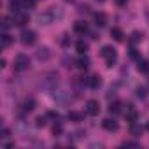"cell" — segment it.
I'll return each instance as SVG.
<instances>
[{"instance_id":"8","label":"cell","mask_w":149,"mask_h":149,"mask_svg":"<svg viewBox=\"0 0 149 149\" xmlns=\"http://www.w3.org/2000/svg\"><path fill=\"white\" fill-rule=\"evenodd\" d=\"M37 58H39L40 61L49 60V58H51V51H49V47H46V46L39 47V49H37Z\"/></svg>"},{"instance_id":"19","label":"cell","mask_w":149,"mask_h":149,"mask_svg":"<svg viewBox=\"0 0 149 149\" xmlns=\"http://www.w3.org/2000/svg\"><path fill=\"white\" fill-rule=\"evenodd\" d=\"M76 49H77L79 54H86V51H88V44H86L84 40H79V42L76 44Z\"/></svg>"},{"instance_id":"4","label":"cell","mask_w":149,"mask_h":149,"mask_svg":"<svg viewBox=\"0 0 149 149\" xmlns=\"http://www.w3.org/2000/svg\"><path fill=\"white\" fill-rule=\"evenodd\" d=\"M37 21H39V25H51L54 21V13L53 11H44L37 16Z\"/></svg>"},{"instance_id":"30","label":"cell","mask_w":149,"mask_h":149,"mask_svg":"<svg viewBox=\"0 0 149 149\" xmlns=\"http://www.w3.org/2000/svg\"><path fill=\"white\" fill-rule=\"evenodd\" d=\"M116 2V6H119V7H125L126 4H128V0H114Z\"/></svg>"},{"instance_id":"22","label":"cell","mask_w":149,"mask_h":149,"mask_svg":"<svg viewBox=\"0 0 149 149\" xmlns=\"http://www.w3.org/2000/svg\"><path fill=\"white\" fill-rule=\"evenodd\" d=\"M142 37H144V33H142V32H133V33L130 35V42H132V44L140 42V40H142Z\"/></svg>"},{"instance_id":"11","label":"cell","mask_w":149,"mask_h":149,"mask_svg":"<svg viewBox=\"0 0 149 149\" xmlns=\"http://www.w3.org/2000/svg\"><path fill=\"white\" fill-rule=\"evenodd\" d=\"M88 86L93 88V90H98V88L102 86V77H100V76H93V77H90V79H88Z\"/></svg>"},{"instance_id":"13","label":"cell","mask_w":149,"mask_h":149,"mask_svg":"<svg viewBox=\"0 0 149 149\" xmlns=\"http://www.w3.org/2000/svg\"><path fill=\"white\" fill-rule=\"evenodd\" d=\"M76 67H77L79 70H86V68L90 67V60H88L86 56H81V58L76 60Z\"/></svg>"},{"instance_id":"20","label":"cell","mask_w":149,"mask_h":149,"mask_svg":"<svg viewBox=\"0 0 149 149\" xmlns=\"http://www.w3.org/2000/svg\"><path fill=\"white\" fill-rule=\"evenodd\" d=\"M61 133H63V125H61L60 121H56V123L53 125V135H54V137H60Z\"/></svg>"},{"instance_id":"28","label":"cell","mask_w":149,"mask_h":149,"mask_svg":"<svg viewBox=\"0 0 149 149\" xmlns=\"http://www.w3.org/2000/svg\"><path fill=\"white\" fill-rule=\"evenodd\" d=\"M13 25H14V21H11L9 18H4V19H2V30H4V32H6L9 26H13Z\"/></svg>"},{"instance_id":"2","label":"cell","mask_w":149,"mask_h":149,"mask_svg":"<svg viewBox=\"0 0 149 149\" xmlns=\"http://www.w3.org/2000/svg\"><path fill=\"white\" fill-rule=\"evenodd\" d=\"M19 40H21L23 46H32V44H35V40H37V33H35L33 30H23L21 35H19Z\"/></svg>"},{"instance_id":"33","label":"cell","mask_w":149,"mask_h":149,"mask_svg":"<svg viewBox=\"0 0 149 149\" xmlns=\"http://www.w3.org/2000/svg\"><path fill=\"white\" fill-rule=\"evenodd\" d=\"M9 137V130L7 128H2V139H7Z\"/></svg>"},{"instance_id":"10","label":"cell","mask_w":149,"mask_h":149,"mask_svg":"<svg viewBox=\"0 0 149 149\" xmlns=\"http://www.w3.org/2000/svg\"><path fill=\"white\" fill-rule=\"evenodd\" d=\"M102 126H104L107 132H116V130H118V121H114V119L107 118V119H104V121H102Z\"/></svg>"},{"instance_id":"29","label":"cell","mask_w":149,"mask_h":149,"mask_svg":"<svg viewBox=\"0 0 149 149\" xmlns=\"http://www.w3.org/2000/svg\"><path fill=\"white\" fill-rule=\"evenodd\" d=\"M60 42H61L63 47H67V46L70 44V37H68V35H61V40H60Z\"/></svg>"},{"instance_id":"34","label":"cell","mask_w":149,"mask_h":149,"mask_svg":"<svg viewBox=\"0 0 149 149\" xmlns=\"http://www.w3.org/2000/svg\"><path fill=\"white\" fill-rule=\"evenodd\" d=\"M97 2H98V4H104V2H105V0H97Z\"/></svg>"},{"instance_id":"24","label":"cell","mask_w":149,"mask_h":149,"mask_svg":"<svg viewBox=\"0 0 149 149\" xmlns=\"http://www.w3.org/2000/svg\"><path fill=\"white\" fill-rule=\"evenodd\" d=\"M135 95H137V98H140V100H144V98L147 97V90H146L144 86H139V88L135 90Z\"/></svg>"},{"instance_id":"9","label":"cell","mask_w":149,"mask_h":149,"mask_svg":"<svg viewBox=\"0 0 149 149\" xmlns=\"http://www.w3.org/2000/svg\"><path fill=\"white\" fill-rule=\"evenodd\" d=\"M93 19H95V25H97V26H105V25H107V16H105V13H95V14H93Z\"/></svg>"},{"instance_id":"15","label":"cell","mask_w":149,"mask_h":149,"mask_svg":"<svg viewBox=\"0 0 149 149\" xmlns=\"http://www.w3.org/2000/svg\"><path fill=\"white\" fill-rule=\"evenodd\" d=\"M74 32H77V33H86L88 32V25L84 21H76L74 23Z\"/></svg>"},{"instance_id":"31","label":"cell","mask_w":149,"mask_h":149,"mask_svg":"<svg viewBox=\"0 0 149 149\" xmlns=\"http://www.w3.org/2000/svg\"><path fill=\"white\" fill-rule=\"evenodd\" d=\"M123 147H139V144L137 142H125Z\"/></svg>"},{"instance_id":"21","label":"cell","mask_w":149,"mask_h":149,"mask_svg":"<svg viewBox=\"0 0 149 149\" xmlns=\"http://www.w3.org/2000/svg\"><path fill=\"white\" fill-rule=\"evenodd\" d=\"M33 109H35V100L30 98V100H26V102L23 104V111H25V112H32Z\"/></svg>"},{"instance_id":"17","label":"cell","mask_w":149,"mask_h":149,"mask_svg":"<svg viewBox=\"0 0 149 149\" xmlns=\"http://www.w3.org/2000/svg\"><path fill=\"white\" fill-rule=\"evenodd\" d=\"M130 133L133 137H140L142 135V126L137 125V123H130Z\"/></svg>"},{"instance_id":"32","label":"cell","mask_w":149,"mask_h":149,"mask_svg":"<svg viewBox=\"0 0 149 149\" xmlns=\"http://www.w3.org/2000/svg\"><path fill=\"white\" fill-rule=\"evenodd\" d=\"M130 56H132V58H139V53H137V49H135V47H132V49H130Z\"/></svg>"},{"instance_id":"3","label":"cell","mask_w":149,"mask_h":149,"mask_svg":"<svg viewBox=\"0 0 149 149\" xmlns=\"http://www.w3.org/2000/svg\"><path fill=\"white\" fill-rule=\"evenodd\" d=\"M30 67V58L26 54H18L16 56V61H14V70L18 72H23Z\"/></svg>"},{"instance_id":"6","label":"cell","mask_w":149,"mask_h":149,"mask_svg":"<svg viewBox=\"0 0 149 149\" xmlns=\"http://www.w3.org/2000/svg\"><path fill=\"white\" fill-rule=\"evenodd\" d=\"M126 109H125V114H126V121L128 123H135L137 121V118H139V112L133 109V105L132 104H128V105H125Z\"/></svg>"},{"instance_id":"18","label":"cell","mask_w":149,"mask_h":149,"mask_svg":"<svg viewBox=\"0 0 149 149\" xmlns=\"http://www.w3.org/2000/svg\"><path fill=\"white\" fill-rule=\"evenodd\" d=\"M121 107H123V105H121L119 102H112V104L109 105V112H111V114H119V112L123 111Z\"/></svg>"},{"instance_id":"7","label":"cell","mask_w":149,"mask_h":149,"mask_svg":"<svg viewBox=\"0 0 149 149\" xmlns=\"http://www.w3.org/2000/svg\"><path fill=\"white\" fill-rule=\"evenodd\" d=\"M13 21H14L16 26H25L28 23V14H25V13H14Z\"/></svg>"},{"instance_id":"35","label":"cell","mask_w":149,"mask_h":149,"mask_svg":"<svg viewBox=\"0 0 149 149\" xmlns=\"http://www.w3.org/2000/svg\"><path fill=\"white\" fill-rule=\"evenodd\" d=\"M147 130H149V121H147Z\"/></svg>"},{"instance_id":"14","label":"cell","mask_w":149,"mask_h":149,"mask_svg":"<svg viewBox=\"0 0 149 149\" xmlns=\"http://www.w3.org/2000/svg\"><path fill=\"white\" fill-rule=\"evenodd\" d=\"M68 119H70L72 123H81V121H84V114L72 111V112H68Z\"/></svg>"},{"instance_id":"1","label":"cell","mask_w":149,"mask_h":149,"mask_svg":"<svg viewBox=\"0 0 149 149\" xmlns=\"http://www.w3.org/2000/svg\"><path fill=\"white\" fill-rule=\"evenodd\" d=\"M102 58L105 60V63H107V67H112L116 61H118V51L112 47V46H104L102 47Z\"/></svg>"},{"instance_id":"26","label":"cell","mask_w":149,"mask_h":149,"mask_svg":"<svg viewBox=\"0 0 149 149\" xmlns=\"http://www.w3.org/2000/svg\"><path fill=\"white\" fill-rule=\"evenodd\" d=\"M46 123H47V118H46V116H39V118L35 119V126H39V128L46 126Z\"/></svg>"},{"instance_id":"25","label":"cell","mask_w":149,"mask_h":149,"mask_svg":"<svg viewBox=\"0 0 149 149\" xmlns=\"http://www.w3.org/2000/svg\"><path fill=\"white\" fill-rule=\"evenodd\" d=\"M11 44H13V37L4 32V35H2V47H9Z\"/></svg>"},{"instance_id":"12","label":"cell","mask_w":149,"mask_h":149,"mask_svg":"<svg viewBox=\"0 0 149 149\" xmlns=\"http://www.w3.org/2000/svg\"><path fill=\"white\" fill-rule=\"evenodd\" d=\"M9 9L13 13H19L23 9V0H9Z\"/></svg>"},{"instance_id":"27","label":"cell","mask_w":149,"mask_h":149,"mask_svg":"<svg viewBox=\"0 0 149 149\" xmlns=\"http://www.w3.org/2000/svg\"><path fill=\"white\" fill-rule=\"evenodd\" d=\"M35 7V0H23V9H33Z\"/></svg>"},{"instance_id":"5","label":"cell","mask_w":149,"mask_h":149,"mask_svg":"<svg viewBox=\"0 0 149 149\" xmlns=\"http://www.w3.org/2000/svg\"><path fill=\"white\" fill-rule=\"evenodd\" d=\"M86 112H88L90 116H97V114L100 112V104H98V100H88V102H86Z\"/></svg>"},{"instance_id":"23","label":"cell","mask_w":149,"mask_h":149,"mask_svg":"<svg viewBox=\"0 0 149 149\" xmlns=\"http://www.w3.org/2000/svg\"><path fill=\"white\" fill-rule=\"evenodd\" d=\"M137 70H139V72H147V70H149V63H147L146 60H139V63H137Z\"/></svg>"},{"instance_id":"16","label":"cell","mask_w":149,"mask_h":149,"mask_svg":"<svg viewBox=\"0 0 149 149\" xmlns=\"http://www.w3.org/2000/svg\"><path fill=\"white\" fill-rule=\"evenodd\" d=\"M111 37H112L114 40H118V42H121V40L125 39V35H123V30H121V28H112V30H111Z\"/></svg>"}]
</instances>
